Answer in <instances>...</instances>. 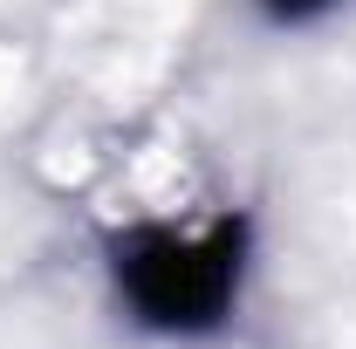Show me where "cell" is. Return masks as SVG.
<instances>
[{
	"label": "cell",
	"mask_w": 356,
	"mask_h": 349,
	"mask_svg": "<svg viewBox=\"0 0 356 349\" xmlns=\"http://www.w3.org/2000/svg\"><path fill=\"white\" fill-rule=\"evenodd\" d=\"M247 247H254L247 213H220L206 226L151 219L110 240V288L137 329L199 343L233 322L240 288H247Z\"/></svg>",
	"instance_id": "cell-1"
},
{
	"label": "cell",
	"mask_w": 356,
	"mask_h": 349,
	"mask_svg": "<svg viewBox=\"0 0 356 349\" xmlns=\"http://www.w3.org/2000/svg\"><path fill=\"white\" fill-rule=\"evenodd\" d=\"M336 0H261L267 21H281V28H302V21H322Z\"/></svg>",
	"instance_id": "cell-2"
}]
</instances>
